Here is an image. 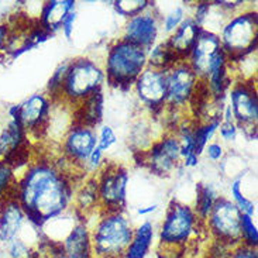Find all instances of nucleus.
Masks as SVG:
<instances>
[{"label": "nucleus", "instance_id": "1", "mask_svg": "<svg viewBox=\"0 0 258 258\" xmlns=\"http://www.w3.org/2000/svg\"><path fill=\"white\" fill-rule=\"evenodd\" d=\"M81 181L63 171L56 160L37 157L19 174L12 196L21 205L27 223L41 230L44 224L72 209Z\"/></svg>", "mask_w": 258, "mask_h": 258}, {"label": "nucleus", "instance_id": "2", "mask_svg": "<svg viewBox=\"0 0 258 258\" xmlns=\"http://www.w3.org/2000/svg\"><path fill=\"white\" fill-rule=\"evenodd\" d=\"M205 231V223L192 205L172 199L158 227V250L186 251Z\"/></svg>", "mask_w": 258, "mask_h": 258}, {"label": "nucleus", "instance_id": "3", "mask_svg": "<svg viewBox=\"0 0 258 258\" xmlns=\"http://www.w3.org/2000/svg\"><path fill=\"white\" fill-rule=\"evenodd\" d=\"M102 67L109 86L123 92L130 91L141 72L148 67L147 51L123 38L114 40L106 49Z\"/></svg>", "mask_w": 258, "mask_h": 258}, {"label": "nucleus", "instance_id": "4", "mask_svg": "<svg viewBox=\"0 0 258 258\" xmlns=\"http://www.w3.org/2000/svg\"><path fill=\"white\" fill-rule=\"evenodd\" d=\"M134 233L126 212H99L91 227L93 258H123Z\"/></svg>", "mask_w": 258, "mask_h": 258}, {"label": "nucleus", "instance_id": "5", "mask_svg": "<svg viewBox=\"0 0 258 258\" xmlns=\"http://www.w3.org/2000/svg\"><path fill=\"white\" fill-rule=\"evenodd\" d=\"M105 84L106 77L102 62L85 55L70 59L61 92V103L74 109L95 92L103 91Z\"/></svg>", "mask_w": 258, "mask_h": 258}, {"label": "nucleus", "instance_id": "6", "mask_svg": "<svg viewBox=\"0 0 258 258\" xmlns=\"http://www.w3.org/2000/svg\"><path fill=\"white\" fill-rule=\"evenodd\" d=\"M257 34L258 14L252 7H245L224 21L219 38L230 63L257 52Z\"/></svg>", "mask_w": 258, "mask_h": 258}, {"label": "nucleus", "instance_id": "7", "mask_svg": "<svg viewBox=\"0 0 258 258\" xmlns=\"http://www.w3.org/2000/svg\"><path fill=\"white\" fill-rule=\"evenodd\" d=\"M227 100L238 132L243 133L248 140L257 139L258 96L255 78L234 79L227 92Z\"/></svg>", "mask_w": 258, "mask_h": 258}, {"label": "nucleus", "instance_id": "8", "mask_svg": "<svg viewBox=\"0 0 258 258\" xmlns=\"http://www.w3.org/2000/svg\"><path fill=\"white\" fill-rule=\"evenodd\" d=\"M98 185L99 206L102 212H126L127 189L130 172L123 164L106 161L105 165L95 175Z\"/></svg>", "mask_w": 258, "mask_h": 258}, {"label": "nucleus", "instance_id": "9", "mask_svg": "<svg viewBox=\"0 0 258 258\" xmlns=\"http://www.w3.org/2000/svg\"><path fill=\"white\" fill-rule=\"evenodd\" d=\"M241 212L230 198L220 195L205 220V231L210 240L234 248L241 244Z\"/></svg>", "mask_w": 258, "mask_h": 258}, {"label": "nucleus", "instance_id": "10", "mask_svg": "<svg viewBox=\"0 0 258 258\" xmlns=\"http://www.w3.org/2000/svg\"><path fill=\"white\" fill-rule=\"evenodd\" d=\"M98 147V128L72 123L61 139V158L75 175H85V167L91 154Z\"/></svg>", "mask_w": 258, "mask_h": 258}, {"label": "nucleus", "instance_id": "11", "mask_svg": "<svg viewBox=\"0 0 258 258\" xmlns=\"http://www.w3.org/2000/svg\"><path fill=\"white\" fill-rule=\"evenodd\" d=\"M139 162L150 172L167 178L181 167V147L175 133L164 132L144 153L136 154Z\"/></svg>", "mask_w": 258, "mask_h": 258}, {"label": "nucleus", "instance_id": "12", "mask_svg": "<svg viewBox=\"0 0 258 258\" xmlns=\"http://www.w3.org/2000/svg\"><path fill=\"white\" fill-rule=\"evenodd\" d=\"M141 107L151 117H160L167 109V71L147 67L133 85Z\"/></svg>", "mask_w": 258, "mask_h": 258}, {"label": "nucleus", "instance_id": "13", "mask_svg": "<svg viewBox=\"0 0 258 258\" xmlns=\"http://www.w3.org/2000/svg\"><path fill=\"white\" fill-rule=\"evenodd\" d=\"M199 82L201 81L186 61L171 67L167 71V109L185 114L189 110Z\"/></svg>", "mask_w": 258, "mask_h": 258}, {"label": "nucleus", "instance_id": "14", "mask_svg": "<svg viewBox=\"0 0 258 258\" xmlns=\"http://www.w3.org/2000/svg\"><path fill=\"white\" fill-rule=\"evenodd\" d=\"M54 106L55 103L49 99L45 92L34 93L17 105V119L26 130L28 137L34 140L45 139L51 116L54 112Z\"/></svg>", "mask_w": 258, "mask_h": 258}, {"label": "nucleus", "instance_id": "15", "mask_svg": "<svg viewBox=\"0 0 258 258\" xmlns=\"http://www.w3.org/2000/svg\"><path fill=\"white\" fill-rule=\"evenodd\" d=\"M160 33V12L153 2V5L143 13L126 20L121 38L148 51L158 42Z\"/></svg>", "mask_w": 258, "mask_h": 258}, {"label": "nucleus", "instance_id": "16", "mask_svg": "<svg viewBox=\"0 0 258 258\" xmlns=\"http://www.w3.org/2000/svg\"><path fill=\"white\" fill-rule=\"evenodd\" d=\"M222 49L223 48L220 45L219 34L208 30L201 31L195 45L192 47L186 58V62L190 67V70L195 72L199 81H205V78L208 77L212 63Z\"/></svg>", "mask_w": 258, "mask_h": 258}, {"label": "nucleus", "instance_id": "17", "mask_svg": "<svg viewBox=\"0 0 258 258\" xmlns=\"http://www.w3.org/2000/svg\"><path fill=\"white\" fill-rule=\"evenodd\" d=\"M27 224L24 210L12 195L0 201V245L5 247L14 238L21 237Z\"/></svg>", "mask_w": 258, "mask_h": 258}, {"label": "nucleus", "instance_id": "18", "mask_svg": "<svg viewBox=\"0 0 258 258\" xmlns=\"http://www.w3.org/2000/svg\"><path fill=\"white\" fill-rule=\"evenodd\" d=\"M59 245L67 258H93L91 226L88 220L82 216L78 217Z\"/></svg>", "mask_w": 258, "mask_h": 258}, {"label": "nucleus", "instance_id": "19", "mask_svg": "<svg viewBox=\"0 0 258 258\" xmlns=\"http://www.w3.org/2000/svg\"><path fill=\"white\" fill-rule=\"evenodd\" d=\"M201 31H202V28L196 24L195 20L190 16H188L185 20L182 21L181 26L176 28L172 34L168 35L165 40H167L171 49L176 54V56L181 61H186L189 52H190L192 47L195 45Z\"/></svg>", "mask_w": 258, "mask_h": 258}, {"label": "nucleus", "instance_id": "20", "mask_svg": "<svg viewBox=\"0 0 258 258\" xmlns=\"http://www.w3.org/2000/svg\"><path fill=\"white\" fill-rule=\"evenodd\" d=\"M77 10V2L75 0H48L41 6L38 23L41 24L49 34H55L61 30L63 20L67 16Z\"/></svg>", "mask_w": 258, "mask_h": 258}, {"label": "nucleus", "instance_id": "21", "mask_svg": "<svg viewBox=\"0 0 258 258\" xmlns=\"http://www.w3.org/2000/svg\"><path fill=\"white\" fill-rule=\"evenodd\" d=\"M105 96L103 91L95 92L82 103L72 109V119L75 123L96 128L102 124L103 110H105Z\"/></svg>", "mask_w": 258, "mask_h": 258}, {"label": "nucleus", "instance_id": "22", "mask_svg": "<svg viewBox=\"0 0 258 258\" xmlns=\"http://www.w3.org/2000/svg\"><path fill=\"white\" fill-rule=\"evenodd\" d=\"M72 209L78 212L81 216H84L85 219L93 215V213H96V212H100L98 185H96L95 176H86L85 179L78 183L77 189H75Z\"/></svg>", "mask_w": 258, "mask_h": 258}, {"label": "nucleus", "instance_id": "23", "mask_svg": "<svg viewBox=\"0 0 258 258\" xmlns=\"http://www.w3.org/2000/svg\"><path fill=\"white\" fill-rule=\"evenodd\" d=\"M155 241V226L151 220H144L134 227L132 241L127 245L123 258H147Z\"/></svg>", "mask_w": 258, "mask_h": 258}, {"label": "nucleus", "instance_id": "24", "mask_svg": "<svg viewBox=\"0 0 258 258\" xmlns=\"http://www.w3.org/2000/svg\"><path fill=\"white\" fill-rule=\"evenodd\" d=\"M219 196L220 195H219L216 186L213 183L199 182L196 185L195 203L192 206H194L196 215L199 216V219L202 220L203 223H205V220L209 216V213L213 209V206H215Z\"/></svg>", "mask_w": 258, "mask_h": 258}, {"label": "nucleus", "instance_id": "25", "mask_svg": "<svg viewBox=\"0 0 258 258\" xmlns=\"http://www.w3.org/2000/svg\"><path fill=\"white\" fill-rule=\"evenodd\" d=\"M178 62H181V59L168 45L167 40L158 41L153 48L147 51V63L148 67L155 68V70L168 71Z\"/></svg>", "mask_w": 258, "mask_h": 258}, {"label": "nucleus", "instance_id": "26", "mask_svg": "<svg viewBox=\"0 0 258 258\" xmlns=\"http://www.w3.org/2000/svg\"><path fill=\"white\" fill-rule=\"evenodd\" d=\"M157 139H158V136L154 134L151 120L141 119L134 123L132 134H130V140H132L133 146L136 148V154L147 151Z\"/></svg>", "mask_w": 258, "mask_h": 258}, {"label": "nucleus", "instance_id": "27", "mask_svg": "<svg viewBox=\"0 0 258 258\" xmlns=\"http://www.w3.org/2000/svg\"><path fill=\"white\" fill-rule=\"evenodd\" d=\"M220 123H222L220 119L194 123V141H195V154L198 157H201L205 151V147L208 146L210 141H213Z\"/></svg>", "mask_w": 258, "mask_h": 258}, {"label": "nucleus", "instance_id": "28", "mask_svg": "<svg viewBox=\"0 0 258 258\" xmlns=\"http://www.w3.org/2000/svg\"><path fill=\"white\" fill-rule=\"evenodd\" d=\"M188 16H190L188 13V5L186 3H176L168 10L167 13H160L161 31L167 37L171 35L176 28L181 26L182 21L185 20Z\"/></svg>", "mask_w": 258, "mask_h": 258}, {"label": "nucleus", "instance_id": "29", "mask_svg": "<svg viewBox=\"0 0 258 258\" xmlns=\"http://www.w3.org/2000/svg\"><path fill=\"white\" fill-rule=\"evenodd\" d=\"M230 201L238 208L241 212V215H247V216L254 217L255 215V203L248 196H245L244 190H243V176L238 175L233 181L230 182Z\"/></svg>", "mask_w": 258, "mask_h": 258}, {"label": "nucleus", "instance_id": "30", "mask_svg": "<svg viewBox=\"0 0 258 258\" xmlns=\"http://www.w3.org/2000/svg\"><path fill=\"white\" fill-rule=\"evenodd\" d=\"M68 65H70V59L58 63L54 72H52V75L48 79V84H47V88H45V93L48 95L49 99L54 103H61V92H62L63 81H65V77H67Z\"/></svg>", "mask_w": 258, "mask_h": 258}, {"label": "nucleus", "instance_id": "31", "mask_svg": "<svg viewBox=\"0 0 258 258\" xmlns=\"http://www.w3.org/2000/svg\"><path fill=\"white\" fill-rule=\"evenodd\" d=\"M151 5H153V2H150V0H116V2H113V9L119 16L128 20L137 14L143 13Z\"/></svg>", "mask_w": 258, "mask_h": 258}, {"label": "nucleus", "instance_id": "32", "mask_svg": "<svg viewBox=\"0 0 258 258\" xmlns=\"http://www.w3.org/2000/svg\"><path fill=\"white\" fill-rule=\"evenodd\" d=\"M35 245L33 243H28L27 240L23 237L14 238L9 244L3 247L5 254L7 258H33L34 257Z\"/></svg>", "mask_w": 258, "mask_h": 258}, {"label": "nucleus", "instance_id": "33", "mask_svg": "<svg viewBox=\"0 0 258 258\" xmlns=\"http://www.w3.org/2000/svg\"><path fill=\"white\" fill-rule=\"evenodd\" d=\"M241 244L247 247L257 248L258 245V230L254 223V219L247 215H241Z\"/></svg>", "mask_w": 258, "mask_h": 258}, {"label": "nucleus", "instance_id": "34", "mask_svg": "<svg viewBox=\"0 0 258 258\" xmlns=\"http://www.w3.org/2000/svg\"><path fill=\"white\" fill-rule=\"evenodd\" d=\"M16 181H17V176L13 168L5 161H0V198L2 199L12 195Z\"/></svg>", "mask_w": 258, "mask_h": 258}, {"label": "nucleus", "instance_id": "35", "mask_svg": "<svg viewBox=\"0 0 258 258\" xmlns=\"http://www.w3.org/2000/svg\"><path fill=\"white\" fill-rule=\"evenodd\" d=\"M117 143V136L112 126L102 124L98 130V148L103 153H107Z\"/></svg>", "mask_w": 258, "mask_h": 258}, {"label": "nucleus", "instance_id": "36", "mask_svg": "<svg viewBox=\"0 0 258 258\" xmlns=\"http://www.w3.org/2000/svg\"><path fill=\"white\" fill-rule=\"evenodd\" d=\"M105 153L100 151L98 147H96L95 151L91 154L86 167H85V175H86V176H95V175L98 174L99 171L102 169V167L105 165Z\"/></svg>", "mask_w": 258, "mask_h": 258}, {"label": "nucleus", "instance_id": "37", "mask_svg": "<svg viewBox=\"0 0 258 258\" xmlns=\"http://www.w3.org/2000/svg\"><path fill=\"white\" fill-rule=\"evenodd\" d=\"M217 134L224 143H233L237 139L238 126L236 124V121H222L219 126V130H217Z\"/></svg>", "mask_w": 258, "mask_h": 258}, {"label": "nucleus", "instance_id": "38", "mask_svg": "<svg viewBox=\"0 0 258 258\" xmlns=\"http://www.w3.org/2000/svg\"><path fill=\"white\" fill-rule=\"evenodd\" d=\"M203 153L206 154V158L212 162L223 161L226 157V150H224L223 143H220V141H210L209 144L205 147Z\"/></svg>", "mask_w": 258, "mask_h": 258}, {"label": "nucleus", "instance_id": "39", "mask_svg": "<svg viewBox=\"0 0 258 258\" xmlns=\"http://www.w3.org/2000/svg\"><path fill=\"white\" fill-rule=\"evenodd\" d=\"M231 250L233 248L229 247V245L222 244L219 241H213L212 240V243L209 245V250L205 254V258H229L230 257Z\"/></svg>", "mask_w": 258, "mask_h": 258}, {"label": "nucleus", "instance_id": "40", "mask_svg": "<svg viewBox=\"0 0 258 258\" xmlns=\"http://www.w3.org/2000/svg\"><path fill=\"white\" fill-rule=\"evenodd\" d=\"M229 258H258V251L257 248L247 247L244 244H238L231 250Z\"/></svg>", "mask_w": 258, "mask_h": 258}, {"label": "nucleus", "instance_id": "41", "mask_svg": "<svg viewBox=\"0 0 258 258\" xmlns=\"http://www.w3.org/2000/svg\"><path fill=\"white\" fill-rule=\"evenodd\" d=\"M77 17H78L77 10L71 12V13L67 16V19L63 20L62 26H61V31H62L63 37H65L67 40H71V38H72V34H74V28H75V21H77Z\"/></svg>", "mask_w": 258, "mask_h": 258}, {"label": "nucleus", "instance_id": "42", "mask_svg": "<svg viewBox=\"0 0 258 258\" xmlns=\"http://www.w3.org/2000/svg\"><path fill=\"white\" fill-rule=\"evenodd\" d=\"M10 35V23L9 21H0V61L5 58V49Z\"/></svg>", "mask_w": 258, "mask_h": 258}, {"label": "nucleus", "instance_id": "43", "mask_svg": "<svg viewBox=\"0 0 258 258\" xmlns=\"http://www.w3.org/2000/svg\"><path fill=\"white\" fill-rule=\"evenodd\" d=\"M199 158L196 154H189L188 157H185L183 160L181 161V165L185 168H196L199 165Z\"/></svg>", "mask_w": 258, "mask_h": 258}, {"label": "nucleus", "instance_id": "44", "mask_svg": "<svg viewBox=\"0 0 258 258\" xmlns=\"http://www.w3.org/2000/svg\"><path fill=\"white\" fill-rule=\"evenodd\" d=\"M158 208H160V205L158 203H154V205H150V206L139 208L136 213H137V216H150V215L155 213L158 210Z\"/></svg>", "mask_w": 258, "mask_h": 258}, {"label": "nucleus", "instance_id": "45", "mask_svg": "<svg viewBox=\"0 0 258 258\" xmlns=\"http://www.w3.org/2000/svg\"><path fill=\"white\" fill-rule=\"evenodd\" d=\"M185 258H189V257H185Z\"/></svg>", "mask_w": 258, "mask_h": 258}]
</instances>
